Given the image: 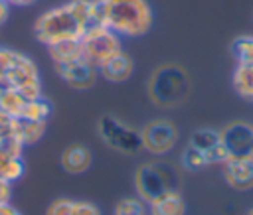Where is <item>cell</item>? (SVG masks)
<instances>
[{
	"mask_svg": "<svg viewBox=\"0 0 253 215\" xmlns=\"http://www.w3.org/2000/svg\"><path fill=\"white\" fill-rule=\"evenodd\" d=\"M154 22L146 0H91V24H101L121 37H140Z\"/></svg>",
	"mask_w": 253,
	"mask_h": 215,
	"instance_id": "cell-1",
	"label": "cell"
},
{
	"mask_svg": "<svg viewBox=\"0 0 253 215\" xmlns=\"http://www.w3.org/2000/svg\"><path fill=\"white\" fill-rule=\"evenodd\" d=\"M146 93L152 105L160 108H174L188 101L192 93V79L182 65L162 63L150 73Z\"/></svg>",
	"mask_w": 253,
	"mask_h": 215,
	"instance_id": "cell-2",
	"label": "cell"
},
{
	"mask_svg": "<svg viewBox=\"0 0 253 215\" xmlns=\"http://www.w3.org/2000/svg\"><path fill=\"white\" fill-rule=\"evenodd\" d=\"M136 195L150 203L166 191L180 189V174L170 162H146L134 172Z\"/></svg>",
	"mask_w": 253,
	"mask_h": 215,
	"instance_id": "cell-3",
	"label": "cell"
},
{
	"mask_svg": "<svg viewBox=\"0 0 253 215\" xmlns=\"http://www.w3.org/2000/svg\"><path fill=\"white\" fill-rule=\"evenodd\" d=\"M83 24H79L71 12L67 10V6H55L51 10H45L34 24V36L40 43L43 45H51L63 39H81V36L85 34Z\"/></svg>",
	"mask_w": 253,
	"mask_h": 215,
	"instance_id": "cell-4",
	"label": "cell"
},
{
	"mask_svg": "<svg viewBox=\"0 0 253 215\" xmlns=\"http://www.w3.org/2000/svg\"><path fill=\"white\" fill-rule=\"evenodd\" d=\"M97 132L101 136V140L121 152V154H126V156H134L138 154L142 148V136H140V130H136L134 126L123 122L121 118L117 116H111V114H103L97 122Z\"/></svg>",
	"mask_w": 253,
	"mask_h": 215,
	"instance_id": "cell-5",
	"label": "cell"
},
{
	"mask_svg": "<svg viewBox=\"0 0 253 215\" xmlns=\"http://www.w3.org/2000/svg\"><path fill=\"white\" fill-rule=\"evenodd\" d=\"M81 43H83V57L91 61L95 67H99L105 59H109L111 55L123 49L121 36H117L115 32H111L101 24H89L85 28V34L81 36Z\"/></svg>",
	"mask_w": 253,
	"mask_h": 215,
	"instance_id": "cell-6",
	"label": "cell"
},
{
	"mask_svg": "<svg viewBox=\"0 0 253 215\" xmlns=\"http://www.w3.org/2000/svg\"><path fill=\"white\" fill-rule=\"evenodd\" d=\"M140 136H142V148L146 152L154 156H164L176 146L178 128L168 118H154L142 126Z\"/></svg>",
	"mask_w": 253,
	"mask_h": 215,
	"instance_id": "cell-7",
	"label": "cell"
},
{
	"mask_svg": "<svg viewBox=\"0 0 253 215\" xmlns=\"http://www.w3.org/2000/svg\"><path fill=\"white\" fill-rule=\"evenodd\" d=\"M227 158H253V124L235 120L219 130Z\"/></svg>",
	"mask_w": 253,
	"mask_h": 215,
	"instance_id": "cell-8",
	"label": "cell"
},
{
	"mask_svg": "<svg viewBox=\"0 0 253 215\" xmlns=\"http://www.w3.org/2000/svg\"><path fill=\"white\" fill-rule=\"evenodd\" d=\"M55 71L69 87L79 89V91L91 89L97 81V75H99V69L91 61H87L85 57L65 61V63H55Z\"/></svg>",
	"mask_w": 253,
	"mask_h": 215,
	"instance_id": "cell-9",
	"label": "cell"
},
{
	"mask_svg": "<svg viewBox=\"0 0 253 215\" xmlns=\"http://www.w3.org/2000/svg\"><path fill=\"white\" fill-rule=\"evenodd\" d=\"M223 178L237 191L253 189V158H227L223 162Z\"/></svg>",
	"mask_w": 253,
	"mask_h": 215,
	"instance_id": "cell-10",
	"label": "cell"
},
{
	"mask_svg": "<svg viewBox=\"0 0 253 215\" xmlns=\"http://www.w3.org/2000/svg\"><path fill=\"white\" fill-rule=\"evenodd\" d=\"M99 75L111 83H123L126 79H130L132 71H134V61L128 53H125L123 49L115 55H111L109 59H105L99 67Z\"/></svg>",
	"mask_w": 253,
	"mask_h": 215,
	"instance_id": "cell-11",
	"label": "cell"
},
{
	"mask_svg": "<svg viewBox=\"0 0 253 215\" xmlns=\"http://www.w3.org/2000/svg\"><path fill=\"white\" fill-rule=\"evenodd\" d=\"M93 156L85 144H69L61 154V168L67 174H83L91 168Z\"/></svg>",
	"mask_w": 253,
	"mask_h": 215,
	"instance_id": "cell-12",
	"label": "cell"
},
{
	"mask_svg": "<svg viewBox=\"0 0 253 215\" xmlns=\"http://www.w3.org/2000/svg\"><path fill=\"white\" fill-rule=\"evenodd\" d=\"M148 215H186V201L180 189L166 191L148 203Z\"/></svg>",
	"mask_w": 253,
	"mask_h": 215,
	"instance_id": "cell-13",
	"label": "cell"
},
{
	"mask_svg": "<svg viewBox=\"0 0 253 215\" xmlns=\"http://www.w3.org/2000/svg\"><path fill=\"white\" fill-rule=\"evenodd\" d=\"M47 51L53 63H65V61L83 57V43L81 39H63V41L47 45Z\"/></svg>",
	"mask_w": 253,
	"mask_h": 215,
	"instance_id": "cell-14",
	"label": "cell"
},
{
	"mask_svg": "<svg viewBox=\"0 0 253 215\" xmlns=\"http://www.w3.org/2000/svg\"><path fill=\"white\" fill-rule=\"evenodd\" d=\"M231 85L241 99L253 101V63H237L231 75Z\"/></svg>",
	"mask_w": 253,
	"mask_h": 215,
	"instance_id": "cell-15",
	"label": "cell"
},
{
	"mask_svg": "<svg viewBox=\"0 0 253 215\" xmlns=\"http://www.w3.org/2000/svg\"><path fill=\"white\" fill-rule=\"evenodd\" d=\"M45 132V120H24V118H14V136L26 146L38 142Z\"/></svg>",
	"mask_w": 253,
	"mask_h": 215,
	"instance_id": "cell-16",
	"label": "cell"
},
{
	"mask_svg": "<svg viewBox=\"0 0 253 215\" xmlns=\"http://www.w3.org/2000/svg\"><path fill=\"white\" fill-rule=\"evenodd\" d=\"M188 144L202 150L208 156L210 152H213L221 144V134H219V130H213V128H198L192 132Z\"/></svg>",
	"mask_w": 253,
	"mask_h": 215,
	"instance_id": "cell-17",
	"label": "cell"
},
{
	"mask_svg": "<svg viewBox=\"0 0 253 215\" xmlns=\"http://www.w3.org/2000/svg\"><path fill=\"white\" fill-rule=\"evenodd\" d=\"M26 99L20 95L18 89L14 87H4L2 93H0V110L10 114V116H18L22 107H24Z\"/></svg>",
	"mask_w": 253,
	"mask_h": 215,
	"instance_id": "cell-18",
	"label": "cell"
},
{
	"mask_svg": "<svg viewBox=\"0 0 253 215\" xmlns=\"http://www.w3.org/2000/svg\"><path fill=\"white\" fill-rule=\"evenodd\" d=\"M51 112V107L47 101H43L42 97L40 99H34V101H26L18 118H24V120H45Z\"/></svg>",
	"mask_w": 253,
	"mask_h": 215,
	"instance_id": "cell-19",
	"label": "cell"
},
{
	"mask_svg": "<svg viewBox=\"0 0 253 215\" xmlns=\"http://www.w3.org/2000/svg\"><path fill=\"white\" fill-rule=\"evenodd\" d=\"M180 160H182V166H184L186 170H190V172H200V170H204L206 166H210L208 156H206L202 150H198V148H194V146H190V144L184 148Z\"/></svg>",
	"mask_w": 253,
	"mask_h": 215,
	"instance_id": "cell-20",
	"label": "cell"
},
{
	"mask_svg": "<svg viewBox=\"0 0 253 215\" xmlns=\"http://www.w3.org/2000/svg\"><path fill=\"white\" fill-rule=\"evenodd\" d=\"M115 215H148V203L140 197H123L115 205Z\"/></svg>",
	"mask_w": 253,
	"mask_h": 215,
	"instance_id": "cell-21",
	"label": "cell"
},
{
	"mask_svg": "<svg viewBox=\"0 0 253 215\" xmlns=\"http://www.w3.org/2000/svg\"><path fill=\"white\" fill-rule=\"evenodd\" d=\"M231 53L237 63H253V36H241L231 43Z\"/></svg>",
	"mask_w": 253,
	"mask_h": 215,
	"instance_id": "cell-22",
	"label": "cell"
},
{
	"mask_svg": "<svg viewBox=\"0 0 253 215\" xmlns=\"http://www.w3.org/2000/svg\"><path fill=\"white\" fill-rule=\"evenodd\" d=\"M67 10L71 12V16L83 24V26H89L91 24V0H71L65 4Z\"/></svg>",
	"mask_w": 253,
	"mask_h": 215,
	"instance_id": "cell-23",
	"label": "cell"
},
{
	"mask_svg": "<svg viewBox=\"0 0 253 215\" xmlns=\"http://www.w3.org/2000/svg\"><path fill=\"white\" fill-rule=\"evenodd\" d=\"M22 176H24V162H22V158H8L0 166V178H4L8 181H16Z\"/></svg>",
	"mask_w": 253,
	"mask_h": 215,
	"instance_id": "cell-24",
	"label": "cell"
},
{
	"mask_svg": "<svg viewBox=\"0 0 253 215\" xmlns=\"http://www.w3.org/2000/svg\"><path fill=\"white\" fill-rule=\"evenodd\" d=\"M18 91H20V95H22L26 101L40 99V97H42V83H40V77H38V79H30V81L24 83Z\"/></svg>",
	"mask_w": 253,
	"mask_h": 215,
	"instance_id": "cell-25",
	"label": "cell"
},
{
	"mask_svg": "<svg viewBox=\"0 0 253 215\" xmlns=\"http://www.w3.org/2000/svg\"><path fill=\"white\" fill-rule=\"evenodd\" d=\"M71 205H73V201L67 199V197L53 199V201L47 205L45 215H71Z\"/></svg>",
	"mask_w": 253,
	"mask_h": 215,
	"instance_id": "cell-26",
	"label": "cell"
},
{
	"mask_svg": "<svg viewBox=\"0 0 253 215\" xmlns=\"http://www.w3.org/2000/svg\"><path fill=\"white\" fill-rule=\"evenodd\" d=\"M71 215H103L101 209L91 201H73Z\"/></svg>",
	"mask_w": 253,
	"mask_h": 215,
	"instance_id": "cell-27",
	"label": "cell"
},
{
	"mask_svg": "<svg viewBox=\"0 0 253 215\" xmlns=\"http://www.w3.org/2000/svg\"><path fill=\"white\" fill-rule=\"evenodd\" d=\"M10 197H12V181L0 178V205L10 203Z\"/></svg>",
	"mask_w": 253,
	"mask_h": 215,
	"instance_id": "cell-28",
	"label": "cell"
},
{
	"mask_svg": "<svg viewBox=\"0 0 253 215\" xmlns=\"http://www.w3.org/2000/svg\"><path fill=\"white\" fill-rule=\"evenodd\" d=\"M8 16H10V4L6 0H0V26L8 20Z\"/></svg>",
	"mask_w": 253,
	"mask_h": 215,
	"instance_id": "cell-29",
	"label": "cell"
},
{
	"mask_svg": "<svg viewBox=\"0 0 253 215\" xmlns=\"http://www.w3.org/2000/svg\"><path fill=\"white\" fill-rule=\"evenodd\" d=\"M10 6H30V4H34L36 0H6Z\"/></svg>",
	"mask_w": 253,
	"mask_h": 215,
	"instance_id": "cell-30",
	"label": "cell"
},
{
	"mask_svg": "<svg viewBox=\"0 0 253 215\" xmlns=\"http://www.w3.org/2000/svg\"><path fill=\"white\" fill-rule=\"evenodd\" d=\"M247 215H253V209H249V211H247Z\"/></svg>",
	"mask_w": 253,
	"mask_h": 215,
	"instance_id": "cell-31",
	"label": "cell"
},
{
	"mask_svg": "<svg viewBox=\"0 0 253 215\" xmlns=\"http://www.w3.org/2000/svg\"><path fill=\"white\" fill-rule=\"evenodd\" d=\"M0 215H2V213H0Z\"/></svg>",
	"mask_w": 253,
	"mask_h": 215,
	"instance_id": "cell-32",
	"label": "cell"
}]
</instances>
